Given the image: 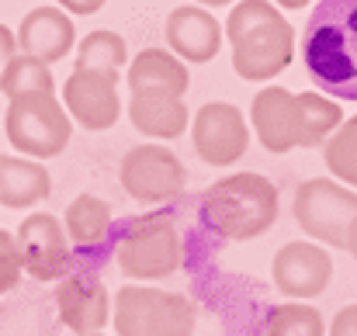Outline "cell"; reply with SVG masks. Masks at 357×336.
<instances>
[{
	"label": "cell",
	"instance_id": "cell-17",
	"mask_svg": "<svg viewBox=\"0 0 357 336\" xmlns=\"http://www.w3.org/2000/svg\"><path fill=\"white\" fill-rule=\"evenodd\" d=\"M167 45L181 63H208L222 49V28L205 7H174L167 17Z\"/></svg>",
	"mask_w": 357,
	"mask_h": 336
},
{
	"label": "cell",
	"instance_id": "cell-13",
	"mask_svg": "<svg viewBox=\"0 0 357 336\" xmlns=\"http://www.w3.org/2000/svg\"><path fill=\"white\" fill-rule=\"evenodd\" d=\"M21 270H28L35 281H59L73 264V246L63 222L49 212H35L14 232Z\"/></svg>",
	"mask_w": 357,
	"mask_h": 336
},
{
	"label": "cell",
	"instance_id": "cell-24",
	"mask_svg": "<svg viewBox=\"0 0 357 336\" xmlns=\"http://www.w3.org/2000/svg\"><path fill=\"white\" fill-rule=\"evenodd\" d=\"M17 281H21V253H17L14 236L0 229V295L17 288Z\"/></svg>",
	"mask_w": 357,
	"mask_h": 336
},
{
	"label": "cell",
	"instance_id": "cell-31",
	"mask_svg": "<svg viewBox=\"0 0 357 336\" xmlns=\"http://www.w3.org/2000/svg\"><path fill=\"white\" fill-rule=\"evenodd\" d=\"M91 336H101V333H91Z\"/></svg>",
	"mask_w": 357,
	"mask_h": 336
},
{
	"label": "cell",
	"instance_id": "cell-23",
	"mask_svg": "<svg viewBox=\"0 0 357 336\" xmlns=\"http://www.w3.org/2000/svg\"><path fill=\"white\" fill-rule=\"evenodd\" d=\"M267 336H326L323 312L302 302H284L267 312Z\"/></svg>",
	"mask_w": 357,
	"mask_h": 336
},
{
	"label": "cell",
	"instance_id": "cell-27",
	"mask_svg": "<svg viewBox=\"0 0 357 336\" xmlns=\"http://www.w3.org/2000/svg\"><path fill=\"white\" fill-rule=\"evenodd\" d=\"M66 14H80V17H87V14H98L108 0H56Z\"/></svg>",
	"mask_w": 357,
	"mask_h": 336
},
{
	"label": "cell",
	"instance_id": "cell-18",
	"mask_svg": "<svg viewBox=\"0 0 357 336\" xmlns=\"http://www.w3.org/2000/svg\"><path fill=\"white\" fill-rule=\"evenodd\" d=\"M188 87H191L188 63H181L170 49H142L128 66V91L132 94L184 98Z\"/></svg>",
	"mask_w": 357,
	"mask_h": 336
},
{
	"label": "cell",
	"instance_id": "cell-16",
	"mask_svg": "<svg viewBox=\"0 0 357 336\" xmlns=\"http://www.w3.org/2000/svg\"><path fill=\"white\" fill-rule=\"evenodd\" d=\"M112 208L108 201H101L98 194H80L70 201L63 229L70 236L73 257H87L98 264H108L112 257Z\"/></svg>",
	"mask_w": 357,
	"mask_h": 336
},
{
	"label": "cell",
	"instance_id": "cell-29",
	"mask_svg": "<svg viewBox=\"0 0 357 336\" xmlns=\"http://www.w3.org/2000/svg\"><path fill=\"white\" fill-rule=\"evenodd\" d=\"M278 7H288V10H298V7H305L309 0H274Z\"/></svg>",
	"mask_w": 357,
	"mask_h": 336
},
{
	"label": "cell",
	"instance_id": "cell-12",
	"mask_svg": "<svg viewBox=\"0 0 357 336\" xmlns=\"http://www.w3.org/2000/svg\"><path fill=\"white\" fill-rule=\"evenodd\" d=\"M191 142L208 167H233L250 146V125L236 105L208 101L191 118Z\"/></svg>",
	"mask_w": 357,
	"mask_h": 336
},
{
	"label": "cell",
	"instance_id": "cell-19",
	"mask_svg": "<svg viewBox=\"0 0 357 336\" xmlns=\"http://www.w3.org/2000/svg\"><path fill=\"white\" fill-rule=\"evenodd\" d=\"M52 191V177L38 160L28 156H0V205L3 208H31L45 201Z\"/></svg>",
	"mask_w": 357,
	"mask_h": 336
},
{
	"label": "cell",
	"instance_id": "cell-25",
	"mask_svg": "<svg viewBox=\"0 0 357 336\" xmlns=\"http://www.w3.org/2000/svg\"><path fill=\"white\" fill-rule=\"evenodd\" d=\"M330 336H357V305H344V309L333 316Z\"/></svg>",
	"mask_w": 357,
	"mask_h": 336
},
{
	"label": "cell",
	"instance_id": "cell-20",
	"mask_svg": "<svg viewBox=\"0 0 357 336\" xmlns=\"http://www.w3.org/2000/svg\"><path fill=\"white\" fill-rule=\"evenodd\" d=\"M132 128L149 139H177L188 132V105L184 98L167 94H132L128 101Z\"/></svg>",
	"mask_w": 357,
	"mask_h": 336
},
{
	"label": "cell",
	"instance_id": "cell-6",
	"mask_svg": "<svg viewBox=\"0 0 357 336\" xmlns=\"http://www.w3.org/2000/svg\"><path fill=\"white\" fill-rule=\"evenodd\" d=\"M112 257L132 281H160L181 270L184 239L170 212H149L112 225Z\"/></svg>",
	"mask_w": 357,
	"mask_h": 336
},
{
	"label": "cell",
	"instance_id": "cell-5",
	"mask_svg": "<svg viewBox=\"0 0 357 336\" xmlns=\"http://www.w3.org/2000/svg\"><path fill=\"white\" fill-rule=\"evenodd\" d=\"M226 38L233 45V70L243 80H271L288 70L295 56V31L267 0H243L229 10Z\"/></svg>",
	"mask_w": 357,
	"mask_h": 336
},
{
	"label": "cell",
	"instance_id": "cell-28",
	"mask_svg": "<svg viewBox=\"0 0 357 336\" xmlns=\"http://www.w3.org/2000/svg\"><path fill=\"white\" fill-rule=\"evenodd\" d=\"M344 250L357 260V215H354V222H351V229H347V246H344Z\"/></svg>",
	"mask_w": 357,
	"mask_h": 336
},
{
	"label": "cell",
	"instance_id": "cell-15",
	"mask_svg": "<svg viewBox=\"0 0 357 336\" xmlns=\"http://www.w3.org/2000/svg\"><path fill=\"white\" fill-rule=\"evenodd\" d=\"M14 38L24 56H35L45 66H52L70 56V49L77 42V28L63 7H35L21 17Z\"/></svg>",
	"mask_w": 357,
	"mask_h": 336
},
{
	"label": "cell",
	"instance_id": "cell-2",
	"mask_svg": "<svg viewBox=\"0 0 357 336\" xmlns=\"http://www.w3.org/2000/svg\"><path fill=\"white\" fill-rule=\"evenodd\" d=\"M309 80L337 101H357V0H319L302 28Z\"/></svg>",
	"mask_w": 357,
	"mask_h": 336
},
{
	"label": "cell",
	"instance_id": "cell-4",
	"mask_svg": "<svg viewBox=\"0 0 357 336\" xmlns=\"http://www.w3.org/2000/svg\"><path fill=\"white\" fill-rule=\"evenodd\" d=\"M281 198L264 174H233L198 198L202 225L222 243H250L278 222Z\"/></svg>",
	"mask_w": 357,
	"mask_h": 336
},
{
	"label": "cell",
	"instance_id": "cell-3",
	"mask_svg": "<svg viewBox=\"0 0 357 336\" xmlns=\"http://www.w3.org/2000/svg\"><path fill=\"white\" fill-rule=\"evenodd\" d=\"M344 112L326 94H291L284 87H264L250 105V125L264 149L288 153V149H316L323 146Z\"/></svg>",
	"mask_w": 357,
	"mask_h": 336
},
{
	"label": "cell",
	"instance_id": "cell-11",
	"mask_svg": "<svg viewBox=\"0 0 357 336\" xmlns=\"http://www.w3.org/2000/svg\"><path fill=\"white\" fill-rule=\"evenodd\" d=\"M101 267L105 264L98 260L73 257L70 270L56 284V309L63 316V326H70L77 336L101 333L112 319V298H108Z\"/></svg>",
	"mask_w": 357,
	"mask_h": 336
},
{
	"label": "cell",
	"instance_id": "cell-14",
	"mask_svg": "<svg viewBox=\"0 0 357 336\" xmlns=\"http://www.w3.org/2000/svg\"><path fill=\"white\" fill-rule=\"evenodd\" d=\"M271 281L281 295L302 302V298H316L330 288L333 281V260L326 253V246L319 243H284L274 253L271 264Z\"/></svg>",
	"mask_w": 357,
	"mask_h": 336
},
{
	"label": "cell",
	"instance_id": "cell-7",
	"mask_svg": "<svg viewBox=\"0 0 357 336\" xmlns=\"http://www.w3.org/2000/svg\"><path fill=\"white\" fill-rule=\"evenodd\" d=\"M112 323L119 336H191L198 309L188 295L125 284L112 302Z\"/></svg>",
	"mask_w": 357,
	"mask_h": 336
},
{
	"label": "cell",
	"instance_id": "cell-9",
	"mask_svg": "<svg viewBox=\"0 0 357 336\" xmlns=\"http://www.w3.org/2000/svg\"><path fill=\"white\" fill-rule=\"evenodd\" d=\"M291 212H295L298 229L309 232L316 243L344 250L347 246V229H351L357 215V194L340 181L312 177V181H302L295 188Z\"/></svg>",
	"mask_w": 357,
	"mask_h": 336
},
{
	"label": "cell",
	"instance_id": "cell-8",
	"mask_svg": "<svg viewBox=\"0 0 357 336\" xmlns=\"http://www.w3.org/2000/svg\"><path fill=\"white\" fill-rule=\"evenodd\" d=\"M7 142L28 160H52L70 146L73 121L56 94H21L10 98L3 114Z\"/></svg>",
	"mask_w": 357,
	"mask_h": 336
},
{
	"label": "cell",
	"instance_id": "cell-22",
	"mask_svg": "<svg viewBox=\"0 0 357 336\" xmlns=\"http://www.w3.org/2000/svg\"><path fill=\"white\" fill-rule=\"evenodd\" d=\"M323 160L340 184L357 188V114L340 121L337 132L323 142Z\"/></svg>",
	"mask_w": 357,
	"mask_h": 336
},
{
	"label": "cell",
	"instance_id": "cell-26",
	"mask_svg": "<svg viewBox=\"0 0 357 336\" xmlns=\"http://www.w3.org/2000/svg\"><path fill=\"white\" fill-rule=\"evenodd\" d=\"M14 56H17V38H14V31L7 24H0V84H3V73H7Z\"/></svg>",
	"mask_w": 357,
	"mask_h": 336
},
{
	"label": "cell",
	"instance_id": "cell-10",
	"mask_svg": "<svg viewBox=\"0 0 357 336\" xmlns=\"http://www.w3.org/2000/svg\"><path fill=\"white\" fill-rule=\"evenodd\" d=\"M119 181L132 201L167 205V201H177L184 194L188 174H184V163L177 160L174 149H167L160 142H142L121 156Z\"/></svg>",
	"mask_w": 357,
	"mask_h": 336
},
{
	"label": "cell",
	"instance_id": "cell-30",
	"mask_svg": "<svg viewBox=\"0 0 357 336\" xmlns=\"http://www.w3.org/2000/svg\"><path fill=\"white\" fill-rule=\"evenodd\" d=\"M202 7H226V3H233V0H198Z\"/></svg>",
	"mask_w": 357,
	"mask_h": 336
},
{
	"label": "cell",
	"instance_id": "cell-21",
	"mask_svg": "<svg viewBox=\"0 0 357 336\" xmlns=\"http://www.w3.org/2000/svg\"><path fill=\"white\" fill-rule=\"evenodd\" d=\"M0 91L7 94V101L10 98H21V94H56V80H52V73H49V66L42 59L17 52L10 59L7 73H3Z\"/></svg>",
	"mask_w": 357,
	"mask_h": 336
},
{
	"label": "cell",
	"instance_id": "cell-1",
	"mask_svg": "<svg viewBox=\"0 0 357 336\" xmlns=\"http://www.w3.org/2000/svg\"><path fill=\"white\" fill-rule=\"evenodd\" d=\"M128 59L125 38L119 31L98 28L80 38L77 49V66L63 84V105L66 114L77 118L80 128L87 132H105L119 121V73Z\"/></svg>",
	"mask_w": 357,
	"mask_h": 336
}]
</instances>
